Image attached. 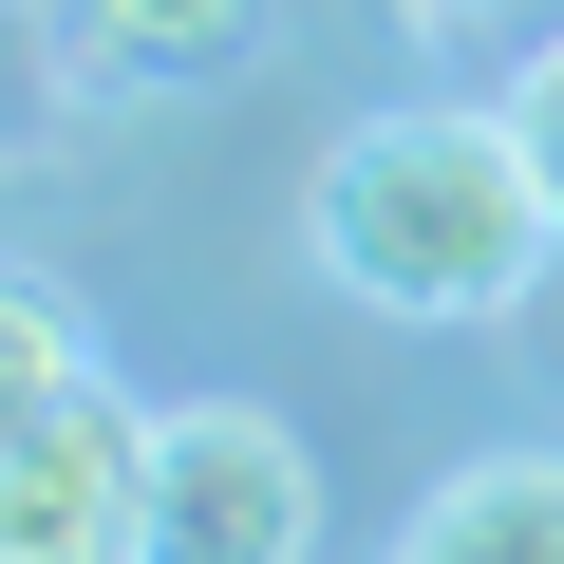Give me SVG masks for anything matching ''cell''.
I'll return each instance as SVG.
<instances>
[{"mask_svg":"<svg viewBox=\"0 0 564 564\" xmlns=\"http://www.w3.org/2000/svg\"><path fill=\"white\" fill-rule=\"evenodd\" d=\"M302 245H321L339 302H377V321H508L527 282L564 263V188H545V151L508 113L414 95V113H358L321 151Z\"/></svg>","mask_w":564,"mask_h":564,"instance_id":"obj_1","label":"cell"},{"mask_svg":"<svg viewBox=\"0 0 564 564\" xmlns=\"http://www.w3.org/2000/svg\"><path fill=\"white\" fill-rule=\"evenodd\" d=\"M151 433L170 414H132L113 377H76L57 414H20L0 433V564H132L151 545Z\"/></svg>","mask_w":564,"mask_h":564,"instance_id":"obj_2","label":"cell"},{"mask_svg":"<svg viewBox=\"0 0 564 564\" xmlns=\"http://www.w3.org/2000/svg\"><path fill=\"white\" fill-rule=\"evenodd\" d=\"M151 545H188V564H302V545H321V470H302V433L245 414V395L170 414V433H151Z\"/></svg>","mask_w":564,"mask_h":564,"instance_id":"obj_3","label":"cell"},{"mask_svg":"<svg viewBox=\"0 0 564 564\" xmlns=\"http://www.w3.org/2000/svg\"><path fill=\"white\" fill-rule=\"evenodd\" d=\"M414 564H564V452H489L414 508Z\"/></svg>","mask_w":564,"mask_h":564,"instance_id":"obj_4","label":"cell"},{"mask_svg":"<svg viewBox=\"0 0 564 564\" xmlns=\"http://www.w3.org/2000/svg\"><path fill=\"white\" fill-rule=\"evenodd\" d=\"M76 39H95V76L188 95V76H245L263 57V0H76Z\"/></svg>","mask_w":564,"mask_h":564,"instance_id":"obj_5","label":"cell"},{"mask_svg":"<svg viewBox=\"0 0 564 564\" xmlns=\"http://www.w3.org/2000/svg\"><path fill=\"white\" fill-rule=\"evenodd\" d=\"M76 377H95L76 302H57V282H20V263H0V433H20V414H57Z\"/></svg>","mask_w":564,"mask_h":564,"instance_id":"obj_6","label":"cell"},{"mask_svg":"<svg viewBox=\"0 0 564 564\" xmlns=\"http://www.w3.org/2000/svg\"><path fill=\"white\" fill-rule=\"evenodd\" d=\"M508 132L545 151V188H564V39H527V76H508Z\"/></svg>","mask_w":564,"mask_h":564,"instance_id":"obj_7","label":"cell"},{"mask_svg":"<svg viewBox=\"0 0 564 564\" xmlns=\"http://www.w3.org/2000/svg\"><path fill=\"white\" fill-rule=\"evenodd\" d=\"M395 20H414V39H452V20H508V0H395Z\"/></svg>","mask_w":564,"mask_h":564,"instance_id":"obj_8","label":"cell"}]
</instances>
